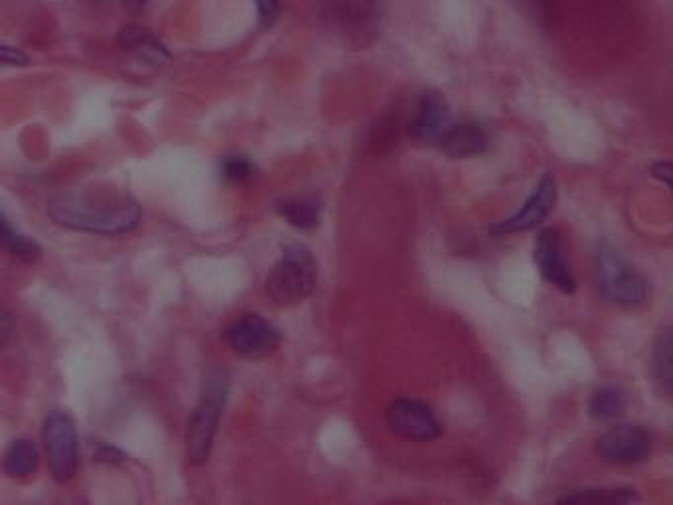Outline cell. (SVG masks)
<instances>
[{
    "instance_id": "6da1fadb",
    "label": "cell",
    "mask_w": 673,
    "mask_h": 505,
    "mask_svg": "<svg viewBox=\"0 0 673 505\" xmlns=\"http://www.w3.org/2000/svg\"><path fill=\"white\" fill-rule=\"evenodd\" d=\"M48 214L61 227L94 235H121L140 222L135 200L105 194H61L50 202Z\"/></svg>"
},
{
    "instance_id": "7a4b0ae2",
    "label": "cell",
    "mask_w": 673,
    "mask_h": 505,
    "mask_svg": "<svg viewBox=\"0 0 673 505\" xmlns=\"http://www.w3.org/2000/svg\"><path fill=\"white\" fill-rule=\"evenodd\" d=\"M319 281V266L301 243L286 245L267 276V292L279 307H296L311 297Z\"/></svg>"
},
{
    "instance_id": "3957f363",
    "label": "cell",
    "mask_w": 673,
    "mask_h": 505,
    "mask_svg": "<svg viewBox=\"0 0 673 505\" xmlns=\"http://www.w3.org/2000/svg\"><path fill=\"white\" fill-rule=\"evenodd\" d=\"M230 395V381L222 371L207 376L199 394L198 405L192 412L191 425H188V437H186V453L192 464H206L214 440H216L217 427L224 415L225 402Z\"/></svg>"
},
{
    "instance_id": "277c9868",
    "label": "cell",
    "mask_w": 673,
    "mask_h": 505,
    "mask_svg": "<svg viewBox=\"0 0 673 505\" xmlns=\"http://www.w3.org/2000/svg\"><path fill=\"white\" fill-rule=\"evenodd\" d=\"M595 274L603 299L621 309H638L647 297L644 276L622 258L621 251L603 243L596 249Z\"/></svg>"
},
{
    "instance_id": "5b68a950",
    "label": "cell",
    "mask_w": 673,
    "mask_h": 505,
    "mask_svg": "<svg viewBox=\"0 0 673 505\" xmlns=\"http://www.w3.org/2000/svg\"><path fill=\"white\" fill-rule=\"evenodd\" d=\"M42 443L52 478L58 484H68L79 468L78 430L68 412L52 411L46 415Z\"/></svg>"
},
{
    "instance_id": "8992f818",
    "label": "cell",
    "mask_w": 673,
    "mask_h": 505,
    "mask_svg": "<svg viewBox=\"0 0 673 505\" xmlns=\"http://www.w3.org/2000/svg\"><path fill=\"white\" fill-rule=\"evenodd\" d=\"M227 346L245 360H265L281 346V332L261 314H243L224 330Z\"/></svg>"
},
{
    "instance_id": "52a82bcc",
    "label": "cell",
    "mask_w": 673,
    "mask_h": 505,
    "mask_svg": "<svg viewBox=\"0 0 673 505\" xmlns=\"http://www.w3.org/2000/svg\"><path fill=\"white\" fill-rule=\"evenodd\" d=\"M555 204H557V184L553 181L552 174H544L542 181L537 182L534 194L527 197L524 206L519 207L518 214L492 223L490 233L496 237H504L511 233L531 232L549 217Z\"/></svg>"
},
{
    "instance_id": "ba28073f",
    "label": "cell",
    "mask_w": 673,
    "mask_h": 505,
    "mask_svg": "<svg viewBox=\"0 0 673 505\" xmlns=\"http://www.w3.org/2000/svg\"><path fill=\"white\" fill-rule=\"evenodd\" d=\"M650 435L638 425H616L596 440V456L611 466H632L646 460Z\"/></svg>"
},
{
    "instance_id": "9c48e42d",
    "label": "cell",
    "mask_w": 673,
    "mask_h": 505,
    "mask_svg": "<svg viewBox=\"0 0 673 505\" xmlns=\"http://www.w3.org/2000/svg\"><path fill=\"white\" fill-rule=\"evenodd\" d=\"M388 427L398 437L413 443H431L442 433L439 417L431 407L414 399H398L389 405Z\"/></svg>"
},
{
    "instance_id": "30bf717a",
    "label": "cell",
    "mask_w": 673,
    "mask_h": 505,
    "mask_svg": "<svg viewBox=\"0 0 673 505\" xmlns=\"http://www.w3.org/2000/svg\"><path fill=\"white\" fill-rule=\"evenodd\" d=\"M534 259H536L537 271L542 279L555 287L563 294H573L577 289V281L570 273L567 255L563 249L562 235L557 230L547 227L539 232L534 247Z\"/></svg>"
},
{
    "instance_id": "8fae6325",
    "label": "cell",
    "mask_w": 673,
    "mask_h": 505,
    "mask_svg": "<svg viewBox=\"0 0 673 505\" xmlns=\"http://www.w3.org/2000/svg\"><path fill=\"white\" fill-rule=\"evenodd\" d=\"M440 148L450 158H472L486 155L492 146V135L480 123L465 120L447 129L439 140Z\"/></svg>"
},
{
    "instance_id": "7c38bea8",
    "label": "cell",
    "mask_w": 673,
    "mask_h": 505,
    "mask_svg": "<svg viewBox=\"0 0 673 505\" xmlns=\"http://www.w3.org/2000/svg\"><path fill=\"white\" fill-rule=\"evenodd\" d=\"M447 129H449L447 99L439 91H427L421 95L411 123L413 137L421 143H439Z\"/></svg>"
},
{
    "instance_id": "4fadbf2b",
    "label": "cell",
    "mask_w": 673,
    "mask_h": 505,
    "mask_svg": "<svg viewBox=\"0 0 673 505\" xmlns=\"http://www.w3.org/2000/svg\"><path fill=\"white\" fill-rule=\"evenodd\" d=\"M38 466H40V453L30 438H17L10 443L2 460V468L9 478H28L36 474Z\"/></svg>"
},
{
    "instance_id": "5bb4252c",
    "label": "cell",
    "mask_w": 673,
    "mask_h": 505,
    "mask_svg": "<svg viewBox=\"0 0 673 505\" xmlns=\"http://www.w3.org/2000/svg\"><path fill=\"white\" fill-rule=\"evenodd\" d=\"M557 505H638L632 488H585L563 496Z\"/></svg>"
},
{
    "instance_id": "9a60e30c",
    "label": "cell",
    "mask_w": 673,
    "mask_h": 505,
    "mask_svg": "<svg viewBox=\"0 0 673 505\" xmlns=\"http://www.w3.org/2000/svg\"><path fill=\"white\" fill-rule=\"evenodd\" d=\"M121 43L130 52L137 54L138 58L153 61V64H160V61L170 58V54L166 52L165 46L143 28H125L121 32Z\"/></svg>"
},
{
    "instance_id": "2e32d148",
    "label": "cell",
    "mask_w": 673,
    "mask_h": 505,
    "mask_svg": "<svg viewBox=\"0 0 673 505\" xmlns=\"http://www.w3.org/2000/svg\"><path fill=\"white\" fill-rule=\"evenodd\" d=\"M652 371L660 386L673 391V324L664 328L656 338L652 351Z\"/></svg>"
},
{
    "instance_id": "e0dca14e",
    "label": "cell",
    "mask_w": 673,
    "mask_h": 505,
    "mask_svg": "<svg viewBox=\"0 0 673 505\" xmlns=\"http://www.w3.org/2000/svg\"><path fill=\"white\" fill-rule=\"evenodd\" d=\"M276 212L296 230H314L320 223V206L314 200L291 197L276 204Z\"/></svg>"
},
{
    "instance_id": "ac0fdd59",
    "label": "cell",
    "mask_w": 673,
    "mask_h": 505,
    "mask_svg": "<svg viewBox=\"0 0 673 505\" xmlns=\"http://www.w3.org/2000/svg\"><path fill=\"white\" fill-rule=\"evenodd\" d=\"M624 407H626L624 395L614 387L596 389L595 394L591 395V399H588V415L595 420H601V423L618 419L624 412Z\"/></svg>"
},
{
    "instance_id": "d6986e66",
    "label": "cell",
    "mask_w": 673,
    "mask_h": 505,
    "mask_svg": "<svg viewBox=\"0 0 673 505\" xmlns=\"http://www.w3.org/2000/svg\"><path fill=\"white\" fill-rule=\"evenodd\" d=\"M0 240H2V245L9 251L10 255H14L20 261L30 263V261L40 258V253H42L38 247V243L14 230L4 215H2V237Z\"/></svg>"
},
{
    "instance_id": "ffe728a7",
    "label": "cell",
    "mask_w": 673,
    "mask_h": 505,
    "mask_svg": "<svg viewBox=\"0 0 673 505\" xmlns=\"http://www.w3.org/2000/svg\"><path fill=\"white\" fill-rule=\"evenodd\" d=\"M527 17L545 30H552L557 22V0H519Z\"/></svg>"
},
{
    "instance_id": "44dd1931",
    "label": "cell",
    "mask_w": 673,
    "mask_h": 505,
    "mask_svg": "<svg viewBox=\"0 0 673 505\" xmlns=\"http://www.w3.org/2000/svg\"><path fill=\"white\" fill-rule=\"evenodd\" d=\"M251 174H253V164L245 156H227L222 163V176L225 181H247Z\"/></svg>"
},
{
    "instance_id": "7402d4cb",
    "label": "cell",
    "mask_w": 673,
    "mask_h": 505,
    "mask_svg": "<svg viewBox=\"0 0 673 505\" xmlns=\"http://www.w3.org/2000/svg\"><path fill=\"white\" fill-rule=\"evenodd\" d=\"M652 176L660 182H664L665 186L673 190V163L670 161H660L652 166Z\"/></svg>"
},
{
    "instance_id": "603a6c76",
    "label": "cell",
    "mask_w": 673,
    "mask_h": 505,
    "mask_svg": "<svg viewBox=\"0 0 673 505\" xmlns=\"http://www.w3.org/2000/svg\"><path fill=\"white\" fill-rule=\"evenodd\" d=\"M28 58L12 46H2V64L4 66H27Z\"/></svg>"
},
{
    "instance_id": "cb8c5ba5",
    "label": "cell",
    "mask_w": 673,
    "mask_h": 505,
    "mask_svg": "<svg viewBox=\"0 0 673 505\" xmlns=\"http://www.w3.org/2000/svg\"><path fill=\"white\" fill-rule=\"evenodd\" d=\"M276 9H279V0H257L261 22H265V25L275 18Z\"/></svg>"
},
{
    "instance_id": "d4e9b609",
    "label": "cell",
    "mask_w": 673,
    "mask_h": 505,
    "mask_svg": "<svg viewBox=\"0 0 673 505\" xmlns=\"http://www.w3.org/2000/svg\"><path fill=\"white\" fill-rule=\"evenodd\" d=\"M129 7H140V4H145L147 0H125Z\"/></svg>"
},
{
    "instance_id": "484cf974",
    "label": "cell",
    "mask_w": 673,
    "mask_h": 505,
    "mask_svg": "<svg viewBox=\"0 0 673 505\" xmlns=\"http://www.w3.org/2000/svg\"><path fill=\"white\" fill-rule=\"evenodd\" d=\"M89 2H107V0H89Z\"/></svg>"
}]
</instances>
